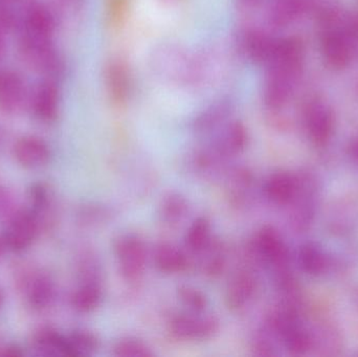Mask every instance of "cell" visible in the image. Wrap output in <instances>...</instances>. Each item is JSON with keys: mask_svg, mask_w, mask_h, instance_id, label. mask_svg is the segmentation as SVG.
I'll list each match as a JSON object with an SVG mask.
<instances>
[{"mask_svg": "<svg viewBox=\"0 0 358 357\" xmlns=\"http://www.w3.org/2000/svg\"><path fill=\"white\" fill-rule=\"evenodd\" d=\"M120 272L126 281L136 282L144 275L147 251L144 241L134 234L122 235L113 243Z\"/></svg>", "mask_w": 358, "mask_h": 357, "instance_id": "obj_1", "label": "cell"}, {"mask_svg": "<svg viewBox=\"0 0 358 357\" xmlns=\"http://www.w3.org/2000/svg\"><path fill=\"white\" fill-rule=\"evenodd\" d=\"M170 333L178 340L204 341L218 333L219 320L214 316L201 314H179L169 324Z\"/></svg>", "mask_w": 358, "mask_h": 357, "instance_id": "obj_2", "label": "cell"}, {"mask_svg": "<svg viewBox=\"0 0 358 357\" xmlns=\"http://www.w3.org/2000/svg\"><path fill=\"white\" fill-rule=\"evenodd\" d=\"M38 232L35 216L29 212H16L10 215L4 231L3 242L15 252H22L31 247Z\"/></svg>", "mask_w": 358, "mask_h": 357, "instance_id": "obj_3", "label": "cell"}, {"mask_svg": "<svg viewBox=\"0 0 358 357\" xmlns=\"http://www.w3.org/2000/svg\"><path fill=\"white\" fill-rule=\"evenodd\" d=\"M257 247L262 257L278 270H287L289 264V251L281 234L273 226L261 228L257 235Z\"/></svg>", "mask_w": 358, "mask_h": 357, "instance_id": "obj_4", "label": "cell"}, {"mask_svg": "<svg viewBox=\"0 0 358 357\" xmlns=\"http://www.w3.org/2000/svg\"><path fill=\"white\" fill-rule=\"evenodd\" d=\"M27 98L24 81L12 71H0V111L4 115H16Z\"/></svg>", "mask_w": 358, "mask_h": 357, "instance_id": "obj_5", "label": "cell"}, {"mask_svg": "<svg viewBox=\"0 0 358 357\" xmlns=\"http://www.w3.org/2000/svg\"><path fill=\"white\" fill-rule=\"evenodd\" d=\"M17 163L29 169L43 167L50 161V151L42 138L29 136L19 138L13 149Z\"/></svg>", "mask_w": 358, "mask_h": 357, "instance_id": "obj_6", "label": "cell"}, {"mask_svg": "<svg viewBox=\"0 0 358 357\" xmlns=\"http://www.w3.org/2000/svg\"><path fill=\"white\" fill-rule=\"evenodd\" d=\"M23 29L25 37L52 40L55 31L54 16L44 4L31 2L24 10Z\"/></svg>", "mask_w": 358, "mask_h": 357, "instance_id": "obj_7", "label": "cell"}, {"mask_svg": "<svg viewBox=\"0 0 358 357\" xmlns=\"http://www.w3.org/2000/svg\"><path fill=\"white\" fill-rule=\"evenodd\" d=\"M306 128L309 138L317 146L327 144L334 132V115L323 104H313L306 113Z\"/></svg>", "mask_w": 358, "mask_h": 357, "instance_id": "obj_8", "label": "cell"}, {"mask_svg": "<svg viewBox=\"0 0 358 357\" xmlns=\"http://www.w3.org/2000/svg\"><path fill=\"white\" fill-rule=\"evenodd\" d=\"M21 284L31 307L38 309L46 307L54 298V284L50 277L41 272H29Z\"/></svg>", "mask_w": 358, "mask_h": 357, "instance_id": "obj_9", "label": "cell"}, {"mask_svg": "<svg viewBox=\"0 0 358 357\" xmlns=\"http://www.w3.org/2000/svg\"><path fill=\"white\" fill-rule=\"evenodd\" d=\"M59 101L60 94L56 84L52 81L43 82L34 94L31 102L34 115L44 123L54 121L58 115Z\"/></svg>", "mask_w": 358, "mask_h": 357, "instance_id": "obj_10", "label": "cell"}, {"mask_svg": "<svg viewBox=\"0 0 358 357\" xmlns=\"http://www.w3.org/2000/svg\"><path fill=\"white\" fill-rule=\"evenodd\" d=\"M298 190L299 178L286 172L273 174L264 187L267 198L279 205L294 203Z\"/></svg>", "mask_w": 358, "mask_h": 357, "instance_id": "obj_11", "label": "cell"}, {"mask_svg": "<svg viewBox=\"0 0 358 357\" xmlns=\"http://www.w3.org/2000/svg\"><path fill=\"white\" fill-rule=\"evenodd\" d=\"M299 264L303 272L309 276L320 277L329 272L332 266L331 257L315 242L303 245L299 251Z\"/></svg>", "mask_w": 358, "mask_h": 357, "instance_id": "obj_12", "label": "cell"}, {"mask_svg": "<svg viewBox=\"0 0 358 357\" xmlns=\"http://www.w3.org/2000/svg\"><path fill=\"white\" fill-rule=\"evenodd\" d=\"M257 281L250 272H241L236 275L227 291V304L233 310L245 307L255 296Z\"/></svg>", "mask_w": 358, "mask_h": 357, "instance_id": "obj_13", "label": "cell"}, {"mask_svg": "<svg viewBox=\"0 0 358 357\" xmlns=\"http://www.w3.org/2000/svg\"><path fill=\"white\" fill-rule=\"evenodd\" d=\"M102 287L96 276H84V281L71 297V304L81 314L94 312L102 302Z\"/></svg>", "mask_w": 358, "mask_h": 357, "instance_id": "obj_14", "label": "cell"}, {"mask_svg": "<svg viewBox=\"0 0 358 357\" xmlns=\"http://www.w3.org/2000/svg\"><path fill=\"white\" fill-rule=\"evenodd\" d=\"M157 268L165 274H178L185 272L189 265L187 256L176 245L162 243L155 252Z\"/></svg>", "mask_w": 358, "mask_h": 357, "instance_id": "obj_15", "label": "cell"}, {"mask_svg": "<svg viewBox=\"0 0 358 357\" xmlns=\"http://www.w3.org/2000/svg\"><path fill=\"white\" fill-rule=\"evenodd\" d=\"M65 337L67 356H90L98 350V339L90 331L77 330Z\"/></svg>", "mask_w": 358, "mask_h": 357, "instance_id": "obj_16", "label": "cell"}, {"mask_svg": "<svg viewBox=\"0 0 358 357\" xmlns=\"http://www.w3.org/2000/svg\"><path fill=\"white\" fill-rule=\"evenodd\" d=\"M189 203L182 195L178 193H170L164 197L162 201L159 213L164 221L169 224L180 222L187 215Z\"/></svg>", "mask_w": 358, "mask_h": 357, "instance_id": "obj_17", "label": "cell"}, {"mask_svg": "<svg viewBox=\"0 0 358 357\" xmlns=\"http://www.w3.org/2000/svg\"><path fill=\"white\" fill-rule=\"evenodd\" d=\"M35 345L41 354L48 356H67L66 337L50 329L41 330L36 335Z\"/></svg>", "mask_w": 358, "mask_h": 357, "instance_id": "obj_18", "label": "cell"}, {"mask_svg": "<svg viewBox=\"0 0 358 357\" xmlns=\"http://www.w3.org/2000/svg\"><path fill=\"white\" fill-rule=\"evenodd\" d=\"M210 239V222L206 217H199L193 224L185 235V242L189 249L200 252L208 247Z\"/></svg>", "mask_w": 358, "mask_h": 357, "instance_id": "obj_19", "label": "cell"}, {"mask_svg": "<svg viewBox=\"0 0 358 357\" xmlns=\"http://www.w3.org/2000/svg\"><path fill=\"white\" fill-rule=\"evenodd\" d=\"M324 54L328 62L336 67L345 66L350 58V52L346 42L336 35L326 39Z\"/></svg>", "mask_w": 358, "mask_h": 357, "instance_id": "obj_20", "label": "cell"}, {"mask_svg": "<svg viewBox=\"0 0 358 357\" xmlns=\"http://www.w3.org/2000/svg\"><path fill=\"white\" fill-rule=\"evenodd\" d=\"M113 354L117 357H150L155 356L145 342L136 337L120 340L113 348Z\"/></svg>", "mask_w": 358, "mask_h": 357, "instance_id": "obj_21", "label": "cell"}, {"mask_svg": "<svg viewBox=\"0 0 358 357\" xmlns=\"http://www.w3.org/2000/svg\"><path fill=\"white\" fill-rule=\"evenodd\" d=\"M178 296L181 303L195 314H202L208 307V298L195 287L181 285L178 289Z\"/></svg>", "mask_w": 358, "mask_h": 357, "instance_id": "obj_22", "label": "cell"}, {"mask_svg": "<svg viewBox=\"0 0 358 357\" xmlns=\"http://www.w3.org/2000/svg\"><path fill=\"white\" fill-rule=\"evenodd\" d=\"M248 143V134L245 129L239 124H235L229 128L224 140L221 143L222 154L234 155L241 152ZM220 148V149H221Z\"/></svg>", "mask_w": 358, "mask_h": 357, "instance_id": "obj_23", "label": "cell"}, {"mask_svg": "<svg viewBox=\"0 0 358 357\" xmlns=\"http://www.w3.org/2000/svg\"><path fill=\"white\" fill-rule=\"evenodd\" d=\"M111 87H113L115 96H122L126 90V75L123 71H113L111 73Z\"/></svg>", "mask_w": 358, "mask_h": 357, "instance_id": "obj_24", "label": "cell"}, {"mask_svg": "<svg viewBox=\"0 0 358 357\" xmlns=\"http://www.w3.org/2000/svg\"><path fill=\"white\" fill-rule=\"evenodd\" d=\"M13 198L6 189L0 188V215L8 213L12 209Z\"/></svg>", "mask_w": 358, "mask_h": 357, "instance_id": "obj_25", "label": "cell"}, {"mask_svg": "<svg viewBox=\"0 0 358 357\" xmlns=\"http://www.w3.org/2000/svg\"><path fill=\"white\" fill-rule=\"evenodd\" d=\"M347 153H348L350 159H352L353 163H357L358 166V140H352L349 144L347 148Z\"/></svg>", "mask_w": 358, "mask_h": 357, "instance_id": "obj_26", "label": "cell"}, {"mask_svg": "<svg viewBox=\"0 0 358 357\" xmlns=\"http://www.w3.org/2000/svg\"><path fill=\"white\" fill-rule=\"evenodd\" d=\"M4 52V41L2 39L1 35H0V58H1L2 54Z\"/></svg>", "mask_w": 358, "mask_h": 357, "instance_id": "obj_27", "label": "cell"}, {"mask_svg": "<svg viewBox=\"0 0 358 357\" xmlns=\"http://www.w3.org/2000/svg\"><path fill=\"white\" fill-rule=\"evenodd\" d=\"M3 240H1V239H0V254H1V251H2V247H3Z\"/></svg>", "mask_w": 358, "mask_h": 357, "instance_id": "obj_28", "label": "cell"}, {"mask_svg": "<svg viewBox=\"0 0 358 357\" xmlns=\"http://www.w3.org/2000/svg\"><path fill=\"white\" fill-rule=\"evenodd\" d=\"M1 302H2V295H1V293H0V305H1Z\"/></svg>", "mask_w": 358, "mask_h": 357, "instance_id": "obj_29", "label": "cell"}, {"mask_svg": "<svg viewBox=\"0 0 358 357\" xmlns=\"http://www.w3.org/2000/svg\"><path fill=\"white\" fill-rule=\"evenodd\" d=\"M244 1H245V2H250V1H254V0H244Z\"/></svg>", "mask_w": 358, "mask_h": 357, "instance_id": "obj_30", "label": "cell"}]
</instances>
